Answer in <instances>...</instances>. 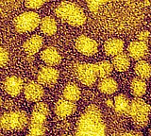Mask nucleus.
Segmentation results:
<instances>
[{
  "label": "nucleus",
  "mask_w": 151,
  "mask_h": 136,
  "mask_svg": "<svg viewBox=\"0 0 151 136\" xmlns=\"http://www.w3.org/2000/svg\"><path fill=\"white\" fill-rule=\"evenodd\" d=\"M147 44L142 43V42L139 41L131 42L127 46V55L133 60H142V59H144L147 55Z\"/></svg>",
  "instance_id": "nucleus-11"
},
{
  "label": "nucleus",
  "mask_w": 151,
  "mask_h": 136,
  "mask_svg": "<svg viewBox=\"0 0 151 136\" xmlns=\"http://www.w3.org/2000/svg\"><path fill=\"white\" fill-rule=\"evenodd\" d=\"M41 18L37 12H26L17 16L14 20V27L19 33L34 30L41 24Z\"/></svg>",
  "instance_id": "nucleus-7"
},
{
  "label": "nucleus",
  "mask_w": 151,
  "mask_h": 136,
  "mask_svg": "<svg viewBox=\"0 0 151 136\" xmlns=\"http://www.w3.org/2000/svg\"><path fill=\"white\" fill-rule=\"evenodd\" d=\"M33 112H40V114H45V116H48L49 112H50L48 106H47L44 102H38L37 104L34 106V108H33Z\"/></svg>",
  "instance_id": "nucleus-27"
},
{
  "label": "nucleus",
  "mask_w": 151,
  "mask_h": 136,
  "mask_svg": "<svg viewBox=\"0 0 151 136\" xmlns=\"http://www.w3.org/2000/svg\"><path fill=\"white\" fill-rule=\"evenodd\" d=\"M148 136H151V129L149 130V133H148Z\"/></svg>",
  "instance_id": "nucleus-34"
},
{
  "label": "nucleus",
  "mask_w": 151,
  "mask_h": 136,
  "mask_svg": "<svg viewBox=\"0 0 151 136\" xmlns=\"http://www.w3.org/2000/svg\"><path fill=\"white\" fill-rule=\"evenodd\" d=\"M75 46L78 52L86 56H93L97 52L98 45L94 40L87 36H79L76 40Z\"/></svg>",
  "instance_id": "nucleus-8"
},
{
  "label": "nucleus",
  "mask_w": 151,
  "mask_h": 136,
  "mask_svg": "<svg viewBox=\"0 0 151 136\" xmlns=\"http://www.w3.org/2000/svg\"><path fill=\"white\" fill-rule=\"evenodd\" d=\"M23 79L16 76L7 78L3 83L4 90L12 96H17L23 90Z\"/></svg>",
  "instance_id": "nucleus-12"
},
{
  "label": "nucleus",
  "mask_w": 151,
  "mask_h": 136,
  "mask_svg": "<svg viewBox=\"0 0 151 136\" xmlns=\"http://www.w3.org/2000/svg\"><path fill=\"white\" fill-rule=\"evenodd\" d=\"M146 83L144 79L140 78H134L131 81L130 83V91L131 94L135 97H141L143 96L146 92Z\"/></svg>",
  "instance_id": "nucleus-23"
},
{
  "label": "nucleus",
  "mask_w": 151,
  "mask_h": 136,
  "mask_svg": "<svg viewBox=\"0 0 151 136\" xmlns=\"http://www.w3.org/2000/svg\"><path fill=\"white\" fill-rule=\"evenodd\" d=\"M41 59L42 62L45 63V64L49 65V66H55L60 63L61 57L59 51L57 50L55 47H46L41 52Z\"/></svg>",
  "instance_id": "nucleus-14"
},
{
  "label": "nucleus",
  "mask_w": 151,
  "mask_h": 136,
  "mask_svg": "<svg viewBox=\"0 0 151 136\" xmlns=\"http://www.w3.org/2000/svg\"><path fill=\"white\" fill-rule=\"evenodd\" d=\"M63 95L64 99L75 103L79 99L81 92H80V89L78 85L74 83H68L63 89Z\"/></svg>",
  "instance_id": "nucleus-20"
},
{
  "label": "nucleus",
  "mask_w": 151,
  "mask_h": 136,
  "mask_svg": "<svg viewBox=\"0 0 151 136\" xmlns=\"http://www.w3.org/2000/svg\"><path fill=\"white\" fill-rule=\"evenodd\" d=\"M150 38H151L150 33L147 30H142L139 32L138 35H137V39H138V41L142 42V43H145V44H147V42L149 41Z\"/></svg>",
  "instance_id": "nucleus-28"
},
{
  "label": "nucleus",
  "mask_w": 151,
  "mask_h": 136,
  "mask_svg": "<svg viewBox=\"0 0 151 136\" xmlns=\"http://www.w3.org/2000/svg\"><path fill=\"white\" fill-rule=\"evenodd\" d=\"M29 124V117L24 111L6 112L1 115L0 125L5 130H20Z\"/></svg>",
  "instance_id": "nucleus-5"
},
{
  "label": "nucleus",
  "mask_w": 151,
  "mask_h": 136,
  "mask_svg": "<svg viewBox=\"0 0 151 136\" xmlns=\"http://www.w3.org/2000/svg\"><path fill=\"white\" fill-rule=\"evenodd\" d=\"M121 136H143L141 132L139 131H135V130H131V131H127V132L123 133Z\"/></svg>",
  "instance_id": "nucleus-31"
},
{
  "label": "nucleus",
  "mask_w": 151,
  "mask_h": 136,
  "mask_svg": "<svg viewBox=\"0 0 151 136\" xmlns=\"http://www.w3.org/2000/svg\"><path fill=\"white\" fill-rule=\"evenodd\" d=\"M46 127L28 125V133L27 136H46Z\"/></svg>",
  "instance_id": "nucleus-26"
},
{
  "label": "nucleus",
  "mask_w": 151,
  "mask_h": 136,
  "mask_svg": "<svg viewBox=\"0 0 151 136\" xmlns=\"http://www.w3.org/2000/svg\"><path fill=\"white\" fill-rule=\"evenodd\" d=\"M147 1H87L98 26L110 32H130L145 20Z\"/></svg>",
  "instance_id": "nucleus-1"
},
{
  "label": "nucleus",
  "mask_w": 151,
  "mask_h": 136,
  "mask_svg": "<svg viewBox=\"0 0 151 136\" xmlns=\"http://www.w3.org/2000/svg\"><path fill=\"white\" fill-rule=\"evenodd\" d=\"M134 71L138 78L145 81V79L149 78L151 76V65L144 60H139L134 65Z\"/></svg>",
  "instance_id": "nucleus-22"
},
{
  "label": "nucleus",
  "mask_w": 151,
  "mask_h": 136,
  "mask_svg": "<svg viewBox=\"0 0 151 136\" xmlns=\"http://www.w3.org/2000/svg\"><path fill=\"white\" fill-rule=\"evenodd\" d=\"M114 108L115 112L119 115H129L130 101L125 95H118L114 97Z\"/></svg>",
  "instance_id": "nucleus-17"
},
{
  "label": "nucleus",
  "mask_w": 151,
  "mask_h": 136,
  "mask_svg": "<svg viewBox=\"0 0 151 136\" xmlns=\"http://www.w3.org/2000/svg\"><path fill=\"white\" fill-rule=\"evenodd\" d=\"M44 40L39 35H33L29 39H27L23 45V48L28 56H33L39 52L42 48Z\"/></svg>",
  "instance_id": "nucleus-16"
},
{
  "label": "nucleus",
  "mask_w": 151,
  "mask_h": 136,
  "mask_svg": "<svg viewBox=\"0 0 151 136\" xmlns=\"http://www.w3.org/2000/svg\"><path fill=\"white\" fill-rule=\"evenodd\" d=\"M150 112V106L141 98L135 97L130 101L129 116L131 117L134 126L137 128L142 129L147 126Z\"/></svg>",
  "instance_id": "nucleus-4"
},
{
  "label": "nucleus",
  "mask_w": 151,
  "mask_h": 136,
  "mask_svg": "<svg viewBox=\"0 0 151 136\" xmlns=\"http://www.w3.org/2000/svg\"><path fill=\"white\" fill-rule=\"evenodd\" d=\"M77 110V106L75 103L70 102L66 99H60L57 101L55 105V114L60 118H66L70 116Z\"/></svg>",
  "instance_id": "nucleus-13"
},
{
  "label": "nucleus",
  "mask_w": 151,
  "mask_h": 136,
  "mask_svg": "<svg viewBox=\"0 0 151 136\" xmlns=\"http://www.w3.org/2000/svg\"><path fill=\"white\" fill-rule=\"evenodd\" d=\"M40 27L44 34L47 36H52L57 31V23L54 18H52L50 16H45L42 19Z\"/></svg>",
  "instance_id": "nucleus-21"
},
{
  "label": "nucleus",
  "mask_w": 151,
  "mask_h": 136,
  "mask_svg": "<svg viewBox=\"0 0 151 136\" xmlns=\"http://www.w3.org/2000/svg\"><path fill=\"white\" fill-rule=\"evenodd\" d=\"M106 103H107V104H109L108 106H110V107H112V105H113L111 100H107V101H106Z\"/></svg>",
  "instance_id": "nucleus-32"
},
{
  "label": "nucleus",
  "mask_w": 151,
  "mask_h": 136,
  "mask_svg": "<svg viewBox=\"0 0 151 136\" xmlns=\"http://www.w3.org/2000/svg\"><path fill=\"white\" fill-rule=\"evenodd\" d=\"M74 73L78 81L84 85L91 86L98 78L96 63H77L73 66Z\"/></svg>",
  "instance_id": "nucleus-6"
},
{
  "label": "nucleus",
  "mask_w": 151,
  "mask_h": 136,
  "mask_svg": "<svg viewBox=\"0 0 151 136\" xmlns=\"http://www.w3.org/2000/svg\"><path fill=\"white\" fill-rule=\"evenodd\" d=\"M8 62H9V53L2 46V47L0 48V64H1L2 67H4L5 64Z\"/></svg>",
  "instance_id": "nucleus-30"
},
{
  "label": "nucleus",
  "mask_w": 151,
  "mask_h": 136,
  "mask_svg": "<svg viewBox=\"0 0 151 136\" xmlns=\"http://www.w3.org/2000/svg\"><path fill=\"white\" fill-rule=\"evenodd\" d=\"M46 117L45 114L40 112H33L29 118V124L28 125H35V126H45L46 127Z\"/></svg>",
  "instance_id": "nucleus-25"
},
{
  "label": "nucleus",
  "mask_w": 151,
  "mask_h": 136,
  "mask_svg": "<svg viewBox=\"0 0 151 136\" xmlns=\"http://www.w3.org/2000/svg\"><path fill=\"white\" fill-rule=\"evenodd\" d=\"M76 136H106V125L96 105H89L79 117Z\"/></svg>",
  "instance_id": "nucleus-2"
},
{
  "label": "nucleus",
  "mask_w": 151,
  "mask_h": 136,
  "mask_svg": "<svg viewBox=\"0 0 151 136\" xmlns=\"http://www.w3.org/2000/svg\"><path fill=\"white\" fill-rule=\"evenodd\" d=\"M124 41L118 38H113L108 40L105 45H104V51L106 55L111 56V57H115V56L123 53L124 50Z\"/></svg>",
  "instance_id": "nucleus-15"
},
{
  "label": "nucleus",
  "mask_w": 151,
  "mask_h": 136,
  "mask_svg": "<svg viewBox=\"0 0 151 136\" xmlns=\"http://www.w3.org/2000/svg\"><path fill=\"white\" fill-rule=\"evenodd\" d=\"M150 44H151V39H150Z\"/></svg>",
  "instance_id": "nucleus-35"
},
{
  "label": "nucleus",
  "mask_w": 151,
  "mask_h": 136,
  "mask_svg": "<svg viewBox=\"0 0 151 136\" xmlns=\"http://www.w3.org/2000/svg\"><path fill=\"white\" fill-rule=\"evenodd\" d=\"M63 136H73V135H70V134H63Z\"/></svg>",
  "instance_id": "nucleus-33"
},
{
  "label": "nucleus",
  "mask_w": 151,
  "mask_h": 136,
  "mask_svg": "<svg viewBox=\"0 0 151 136\" xmlns=\"http://www.w3.org/2000/svg\"><path fill=\"white\" fill-rule=\"evenodd\" d=\"M60 77L59 71L54 67H42L37 74V81L41 85L52 86L58 81Z\"/></svg>",
  "instance_id": "nucleus-9"
},
{
  "label": "nucleus",
  "mask_w": 151,
  "mask_h": 136,
  "mask_svg": "<svg viewBox=\"0 0 151 136\" xmlns=\"http://www.w3.org/2000/svg\"><path fill=\"white\" fill-rule=\"evenodd\" d=\"M56 15L73 27H80L86 22V15L78 5L72 2H60L55 10Z\"/></svg>",
  "instance_id": "nucleus-3"
},
{
  "label": "nucleus",
  "mask_w": 151,
  "mask_h": 136,
  "mask_svg": "<svg viewBox=\"0 0 151 136\" xmlns=\"http://www.w3.org/2000/svg\"><path fill=\"white\" fill-rule=\"evenodd\" d=\"M45 3V1H37V0H30V1H26L25 5L27 8L28 9H39L41 8L44 4Z\"/></svg>",
  "instance_id": "nucleus-29"
},
{
  "label": "nucleus",
  "mask_w": 151,
  "mask_h": 136,
  "mask_svg": "<svg viewBox=\"0 0 151 136\" xmlns=\"http://www.w3.org/2000/svg\"><path fill=\"white\" fill-rule=\"evenodd\" d=\"M45 94L44 88L39 82L28 81L24 87V95L27 100L30 102H37Z\"/></svg>",
  "instance_id": "nucleus-10"
},
{
  "label": "nucleus",
  "mask_w": 151,
  "mask_h": 136,
  "mask_svg": "<svg viewBox=\"0 0 151 136\" xmlns=\"http://www.w3.org/2000/svg\"><path fill=\"white\" fill-rule=\"evenodd\" d=\"M111 64L117 71L124 72L126 70L129 69V65H130L129 56L126 53H121L119 55H117L115 57L112 58Z\"/></svg>",
  "instance_id": "nucleus-19"
},
{
  "label": "nucleus",
  "mask_w": 151,
  "mask_h": 136,
  "mask_svg": "<svg viewBox=\"0 0 151 136\" xmlns=\"http://www.w3.org/2000/svg\"><path fill=\"white\" fill-rule=\"evenodd\" d=\"M98 89L99 91L106 95H111V94L115 93L118 89L117 82L112 78H101L98 82Z\"/></svg>",
  "instance_id": "nucleus-18"
},
{
  "label": "nucleus",
  "mask_w": 151,
  "mask_h": 136,
  "mask_svg": "<svg viewBox=\"0 0 151 136\" xmlns=\"http://www.w3.org/2000/svg\"><path fill=\"white\" fill-rule=\"evenodd\" d=\"M96 67H97V73H98V78H108L109 75H110L112 71V64L108 62V60H103L96 63Z\"/></svg>",
  "instance_id": "nucleus-24"
}]
</instances>
